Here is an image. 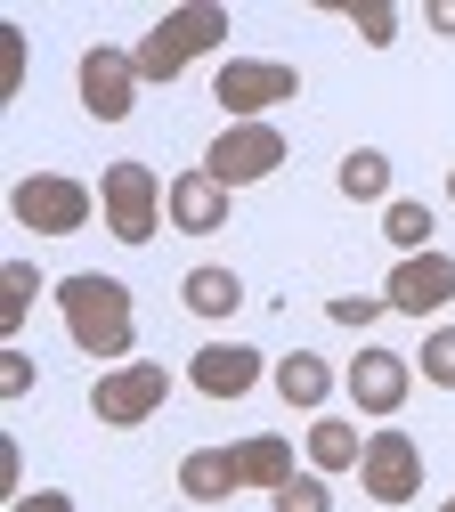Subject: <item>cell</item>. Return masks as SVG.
Here are the masks:
<instances>
[{
    "label": "cell",
    "instance_id": "cell-30",
    "mask_svg": "<svg viewBox=\"0 0 455 512\" xmlns=\"http://www.w3.org/2000/svg\"><path fill=\"white\" fill-rule=\"evenodd\" d=\"M439 512H455V496H447V504H439Z\"/></svg>",
    "mask_w": 455,
    "mask_h": 512
},
{
    "label": "cell",
    "instance_id": "cell-8",
    "mask_svg": "<svg viewBox=\"0 0 455 512\" xmlns=\"http://www.w3.org/2000/svg\"><path fill=\"white\" fill-rule=\"evenodd\" d=\"M358 480H366L374 504H415V496H423V439H407V431H374Z\"/></svg>",
    "mask_w": 455,
    "mask_h": 512
},
{
    "label": "cell",
    "instance_id": "cell-21",
    "mask_svg": "<svg viewBox=\"0 0 455 512\" xmlns=\"http://www.w3.org/2000/svg\"><path fill=\"white\" fill-rule=\"evenodd\" d=\"M33 293H41V269H33V261H9V277H0V334H17V326H25Z\"/></svg>",
    "mask_w": 455,
    "mask_h": 512
},
{
    "label": "cell",
    "instance_id": "cell-25",
    "mask_svg": "<svg viewBox=\"0 0 455 512\" xmlns=\"http://www.w3.org/2000/svg\"><path fill=\"white\" fill-rule=\"evenodd\" d=\"M350 17H358V33H366L374 49L399 41V9H390V0H366V9H350Z\"/></svg>",
    "mask_w": 455,
    "mask_h": 512
},
{
    "label": "cell",
    "instance_id": "cell-19",
    "mask_svg": "<svg viewBox=\"0 0 455 512\" xmlns=\"http://www.w3.org/2000/svg\"><path fill=\"white\" fill-rule=\"evenodd\" d=\"M334 187H342L350 204H382V196H390V155H382V147H350Z\"/></svg>",
    "mask_w": 455,
    "mask_h": 512
},
{
    "label": "cell",
    "instance_id": "cell-14",
    "mask_svg": "<svg viewBox=\"0 0 455 512\" xmlns=\"http://www.w3.org/2000/svg\"><path fill=\"white\" fill-rule=\"evenodd\" d=\"M236 488H244L236 447H187V456H179V496L187 504H228Z\"/></svg>",
    "mask_w": 455,
    "mask_h": 512
},
{
    "label": "cell",
    "instance_id": "cell-24",
    "mask_svg": "<svg viewBox=\"0 0 455 512\" xmlns=\"http://www.w3.org/2000/svg\"><path fill=\"white\" fill-rule=\"evenodd\" d=\"M325 317H334V326H374V317H390V301L382 293H334V301H325Z\"/></svg>",
    "mask_w": 455,
    "mask_h": 512
},
{
    "label": "cell",
    "instance_id": "cell-29",
    "mask_svg": "<svg viewBox=\"0 0 455 512\" xmlns=\"http://www.w3.org/2000/svg\"><path fill=\"white\" fill-rule=\"evenodd\" d=\"M447 196H455V171H447Z\"/></svg>",
    "mask_w": 455,
    "mask_h": 512
},
{
    "label": "cell",
    "instance_id": "cell-1",
    "mask_svg": "<svg viewBox=\"0 0 455 512\" xmlns=\"http://www.w3.org/2000/svg\"><path fill=\"white\" fill-rule=\"evenodd\" d=\"M57 317H65V334H74V350L98 358V366H122L130 342H139L130 285H122V277H98V269H82V277L57 285Z\"/></svg>",
    "mask_w": 455,
    "mask_h": 512
},
{
    "label": "cell",
    "instance_id": "cell-26",
    "mask_svg": "<svg viewBox=\"0 0 455 512\" xmlns=\"http://www.w3.org/2000/svg\"><path fill=\"white\" fill-rule=\"evenodd\" d=\"M33 382H41V374H33V358H25L17 342H9V350H0V399H25Z\"/></svg>",
    "mask_w": 455,
    "mask_h": 512
},
{
    "label": "cell",
    "instance_id": "cell-20",
    "mask_svg": "<svg viewBox=\"0 0 455 512\" xmlns=\"http://www.w3.org/2000/svg\"><path fill=\"white\" fill-rule=\"evenodd\" d=\"M431 204H390L382 212V236H390V252H399V261H407V252H431Z\"/></svg>",
    "mask_w": 455,
    "mask_h": 512
},
{
    "label": "cell",
    "instance_id": "cell-28",
    "mask_svg": "<svg viewBox=\"0 0 455 512\" xmlns=\"http://www.w3.org/2000/svg\"><path fill=\"white\" fill-rule=\"evenodd\" d=\"M423 25H431V33H455V0H431V9H423Z\"/></svg>",
    "mask_w": 455,
    "mask_h": 512
},
{
    "label": "cell",
    "instance_id": "cell-22",
    "mask_svg": "<svg viewBox=\"0 0 455 512\" xmlns=\"http://www.w3.org/2000/svg\"><path fill=\"white\" fill-rule=\"evenodd\" d=\"M423 382L455 391V326H431V334H423Z\"/></svg>",
    "mask_w": 455,
    "mask_h": 512
},
{
    "label": "cell",
    "instance_id": "cell-10",
    "mask_svg": "<svg viewBox=\"0 0 455 512\" xmlns=\"http://www.w3.org/2000/svg\"><path fill=\"white\" fill-rule=\"evenodd\" d=\"M382 301H390V317H439L455 301V261L447 252H407V261L390 269Z\"/></svg>",
    "mask_w": 455,
    "mask_h": 512
},
{
    "label": "cell",
    "instance_id": "cell-18",
    "mask_svg": "<svg viewBox=\"0 0 455 512\" xmlns=\"http://www.w3.org/2000/svg\"><path fill=\"white\" fill-rule=\"evenodd\" d=\"M179 293H187L195 317H236V309H244V277H236V269H212V261H204V269H187Z\"/></svg>",
    "mask_w": 455,
    "mask_h": 512
},
{
    "label": "cell",
    "instance_id": "cell-16",
    "mask_svg": "<svg viewBox=\"0 0 455 512\" xmlns=\"http://www.w3.org/2000/svg\"><path fill=\"white\" fill-rule=\"evenodd\" d=\"M301 456H309V472H358V464H366V439H358V423H342V415H317L309 439H301Z\"/></svg>",
    "mask_w": 455,
    "mask_h": 512
},
{
    "label": "cell",
    "instance_id": "cell-9",
    "mask_svg": "<svg viewBox=\"0 0 455 512\" xmlns=\"http://www.w3.org/2000/svg\"><path fill=\"white\" fill-rule=\"evenodd\" d=\"M74 90H82V106L98 114V122H122L130 114V98H139V57L130 49H82V66H74Z\"/></svg>",
    "mask_w": 455,
    "mask_h": 512
},
{
    "label": "cell",
    "instance_id": "cell-5",
    "mask_svg": "<svg viewBox=\"0 0 455 512\" xmlns=\"http://www.w3.org/2000/svg\"><path fill=\"white\" fill-rule=\"evenodd\" d=\"M163 399H171V374H163L155 358H122V366H106V374L90 382V415H98L106 431H139Z\"/></svg>",
    "mask_w": 455,
    "mask_h": 512
},
{
    "label": "cell",
    "instance_id": "cell-4",
    "mask_svg": "<svg viewBox=\"0 0 455 512\" xmlns=\"http://www.w3.org/2000/svg\"><path fill=\"white\" fill-rule=\"evenodd\" d=\"M9 212H17V228H33V236H74V228H90L98 196H90L82 179H65V171H25V179L9 187Z\"/></svg>",
    "mask_w": 455,
    "mask_h": 512
},
{
    "label": "cell",
    "instance_id": "cell-27",
    "mask_svg": "<svg viewBox=\"0 0 455 512\" xmlns=\"http://www.w3.org/2000/svg\"><path fill=\"white\" fill-rule=\"evenodd\" d=\"M9 512H74L65 488H33V496H9Z\"/></svg>",
    "mask_w": 455,
    "mask_h": 512
},
{
    "label": "cell",
    "instance_id": "cell-3",
    "mask_svg": "<svg viewBox=\"0 0 455 512\" xmlns=\"http://www.w3.org/2000/svg\"><path fill=\"white\" fill-rule=\"evenodd\" d=\"M98 220L122 244H155L171 220V179H155L147 163H106L98 171Z\"/></svg>",
    "mask_w": 455,
    "mask_h": 512
},
{
    "label": "cell",
    "instance_id": "cell-7",
    "mask_svg": "<svg viewBox=\"0 0 455 512\" xmlns=\"http://www.w3.org/2000/svg\"><path fill=\"white\" fill-rule=\"evenodd\" d=\"M285 155H293V147H285V131H277V122H228V131L204 147V171H212V179L228 187V196H236V187L269 179Z\"/></svg>",
    "mask_w": 455,
    "mask_h": 512
},
{
    "label": "cell",
    "instance_id": "cell-17",
    "mask_svg": "<svg viewBox=\"0 0 455 512\" xmlns=\"http://www.w3.org/2000/svg\"><path fill=\"white\" fill-rule=\"evenodd\" d=\"M236 472H244V488H285L293 480V439H277V431H244L236 439Z\"/></svg>",
    "mask_w": 455,
    "mask_h": 512
},
{
    "label": "cell",
    "instance_id": "cell-12",
    "mask_svg": "<svg viewBox=\"0 0 455 512\" xmlns=\"http://www.w3.org/2000/svg\"><path fill=\"white\" fill-rule=\"evenodd\" d=\"M260 366H269V358H260L252 342H204V350L187 358V382L204 399H244L252 382H260Z\"/></svg>",
    "mask_w": 455,
    "mask_h": 512
},
{
    "label": "cell",
    "instance_id": "cell-23",
    "mask_svg": "<svg viewBox=\"0 0 455 512\" xmlns=\"http://www.w3.org/2000/svg\"><path fill=\"white\" fill-rule=\"evenodd\" d=\"M269 504H277V512H334V504H325V472H293Z\"/></svg>",
    "mask_w": 455,
    "mask_h": 512
},
{
    "label": "cell",
    "instance_id": "cell-2",
    "mask_svg": "<svg viewBox=\"0 0 455 512\" xmlns=\"http://www.w3.org/2000/svg\"><path fill=\"white\" fill-rule=\"evenodd\" d=\"M212 49H228V9H212V0H195V9H171V17H155V33L130 49L139 57V82H179L195 57H212Z\"/></svg>",
    "mask_w": 455,
    "mask_h": 512
},
{
    "label": "cell",
    "instance_id": "cell-15",
    "mask_svg": "<svg viewBox=\"0 0 455 512\" xmlns=\"http://www.w3.org/2000/svg\"><path fill=\"white\" fill-rule=\"evenodd\" d=\"M269 374H277V399H285V407H301V415H317V407H325V391H334V366H325L317 350H285Z\"/></svg>",
    "mask_w": 455,
    "mask_h": 512
},
{
    "label": "cell",
    "instance_id": "cell-13",
    "mask_svg": "<svg viewBox=\"0 0 455 512\" xmlns=\"http://www.w3.org/2000/svg\"><path fill=\"white\" fill-rule=\"evenodd\" d=\"M228 204H236V196H228V187H220L204 163L171 179V228H179V236H212V228H228Z\"/></svg>",
    "mask_w": 455,
    "mask_h": 512
},
{
    "label": "cell",
    "instance_id": "cell-6",
    "mask_svg": "<svg viewBox=\"0 0 455 512\" xmlns=\"http://www.w3.org/2000/svg\"><path fill=\"white\" fill-rule=\"evenodd\" d=\"M212 98H220L228 122H260L269 106L301 98V66H285V57H228L220 82H212Z\"/></svg>",
    "mask_w": 455,
    "mask_h": 512
},
{
    "label": "cell",
    "instance_id": "cell-11",
    "mask_svg": "<svg viewBox=\"0 0 455 512\" xmlns=\"http://www.w3.org/2000/svg\"><path fill=\"white\" fill-rule=\"evenodd\" d=\"M342 391L358 399V415H399L407 391H415V366H407L399 350H358L350 374H342Z\"/></svg>",
    "mask_w": 455,
    "mask_h": 512
}]
</instances>
